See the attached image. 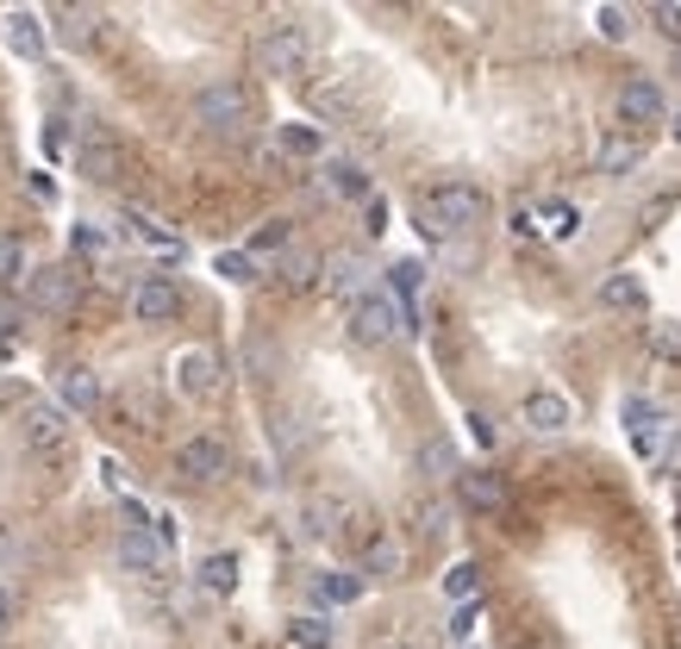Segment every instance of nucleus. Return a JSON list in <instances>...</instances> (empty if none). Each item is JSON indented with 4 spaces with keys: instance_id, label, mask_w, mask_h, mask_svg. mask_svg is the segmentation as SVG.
I'll list each match as a JSON object with an SVG mask.
<instances>
[{
    "instance_id": "1",
    "label": "nucleus",
    "mask_w": 681,
    "mask_h": 649,
    "mask_svg": "<svg viewBox=\"0 0 681 649\" xmlns=\"http://www.w3.org/2000/svg\"><path fill=\"white\" fill-rule=\"evenodd\" d=\"M482 212H487V200H482L475 182H444V188H431V194L413 200V219H419V231H426L431 244H444V238L469 231Z\"/></svg>"
},
{
    "instance_id": "2",
    "label": "nucleus",
    "mask_w": 681,
    "mask_h": 649,
    "mask_svg": "<svg viewBox=\"0 0 681 649\" xmlns=\"http://www.w3.org/2000/svg\"><path fill=\"white\" fill-rule=\"evenodd\" d=\"M407 331V319H400V306L388 300V294H375V287H363L351 300V338L356 344H394Z\"/></svg>"
},
{
    "instance_id": "3",
    "label": "nucleus",
    "mask_w": 681,
    "mask_h": 649,
    "mask_svg": "<svg viewBox=\"0 0 681 649\" xmlns=\"http://www.w3.org/2000/svg\"><path fill=\"white\" fill-rule=\"evenodd\" d=\"M195 119L213 132H238V125H251V95L238 81H207L195 95Z\"/></svg>"
},
{
    "instance_id": "4",
    "label": "nucleus",
    "mask_w": 681,
    "mask_h": 649,
    "mask_svg": "<svg viewBox=\"0 0 681 649\" xmlns=\"http://www.w3.org/2000/svg\"><path fill=\"white\" fill-rule=\"evenodd\" d=\"M256 63H263L270 76L294 81L307 69V32H300V25H270V32L256 38Z\"/></svg>"
},
{
    "instance_id": "5",
    "label": "nucleus",
    "mask_w": 681,
    "mask_h": 649,
    "mask_svg": "<svg viewBox=\"0 0 681 649\" xmlns=\"http://www.w3.org/2000/svg\"><path fill=\"white\" fill-rule=\"evenodd\" d=\"M20 438H25V450H63L69 443V413H63L57 400H25L20 406Z\"/></svg>"
},
{
    "instance_id": "6",
    "label": "nucleus",
    "mask_w": 681,
    "mask_h": 649,
    "mask_svg": "<svg viewBox=\"0 0 681 649\" xmlns=\"http://www.w3.org/2000/svg\"><path fill=\"white\" fill-rule=\"evenodd\" d=\"M132 312L138 324H169L182 312V287L176 275H144V282L132 287Z\"/></svg>"
},
{
    "instance_id": "7",
    "label": "nucleus",
    "mask_w": 681,
    "mask_h": 649,
    "mask_svg": "<svg viewBox=\"0 0 681 649\" xmlns=\"http://www.w3.org/2000/svg\"><path fill=\"white\" fill-rule=\"evenodd\" d=\"M119 562H125L138 581H156V574H163V562H169V550L156 543L151 525H125V537H119Z\"/></svg>"
},
{
    "instance_id": "8",
    "label": "nucleus",
    "mask_w": 681,
    "mask_h": 649,
    "mask_svg": "<svg viewBox=\"0 0 681 649\" xmlns=\"http://www.w3.org/2000/svg\"><path fill=\"white\" fill-rule=\"evenodd\" d=\"M32 306H39V312H69V306H76V268L69 263H51V268H32Z\"/></svg>"
},
{
    "instance_id": "9",
    "label": "nucleus",
    "mask_w": 681,
    "mask_h": 649,
    "mask_svg": "<svg viewBox=\"0 0 681 649\" xmlns=\"http://www.w3.org/2000/svg\"><path fill=\"white\" fill-rule=\"evenodd\" d=\"M226 469H232V450L219 438H188L176 450V475H188V481H219Z\"/></svg>"
},
{
    "instance_id": "10",
    "label": "nucleus",
    "mask_w": 681,
    "mask_h": 649,
    "mask_svg": "<svg viewBox=\"0 0 681 649\" xmlns=\"http://www.w3.org/2000/svg\"><path fill=\"white\" fill-rule=\"evenodd\" d=\"M457 494H463V506H475V513H501L506 481L494 475V469H457Z\"/></svg>"
},
{
    "instance_id": "11",
    "label": "nucleus",
    "mask_w": 681,
    "mask_h": 649,
    "mask_svg": "<svg viewBox=\"0 0 681 649\" xmlns=\"http://www.w3.org/2000/svg\"><path fill=\"white\" fill-rule=\"evenodd\" d=\"M176 382H182V394H188V400H207V394L219 387L213 350H182V356H176Z\"/></svg>"
},
{
    "instance_id": "12",
    "label": "nucleus",
    "mask_w": 681,
    "mask_h": 649,
    "mask_svg": "<svg viewBox=\"0 0 681 649\" xmlns=\"http://www.w3.org/2000/svg\"><path fill=\"white\" fill-rule=\"evenodd\" d=\"M0 32H7V51H13V57H25V63H39V57H44V25H39V13L13 7V13L0 20Z\"/></svg>"
},
{
    "instance_id": "13",
    "label": "nucleus",
    "mask_w": 681,
    "mask_h": 649,
    "mask_svg": "<svg viewBox=\"0 0 681 649\" xmlns=\"http://www.w3.org/2000/svg\"><path fill=\"white\" fill-rule=\"evenodd\" d=\"M619 113L631 119V125H657V119L669 113V100H662L657 81H625V88H619Z\"/></svg>"
},
{
    "instance_id": "14",
    "label": "nucleus",
    "mask_w": 681,
    "mask_h": 649,
    "mask_svg": "<svg viewBox=\"0 0 681 649\" xmlns=\"http://www.w3.org/2000/svg\"><path fill=\"white\" fill-rule=\"evenodd\" d=\"M57 406L63 413H95L100 406V382H95V369H63L57 375Z\"/></svg>"
},
{
    "instance_id": "15",
    "label": "nucleus",
    "mask_w": 681,
    "mask_h": 649,
    "mask_svg": "<svg viewBox=\"0 0 681 649\" xmlns=\"http://www.w3.org/2000/svg\"><path fill=\"white\" fill-rule=\"evenodd\" d=\"M526 425L531 431H545V438H557V431L569 425V400L563 394H550V387L545 394H526Z\"/></svg>"
},
{
    "instance_id": "16",
    "label": "nucleus",
    "mask_w": 681,
    "mask_h": 649,
    "mask_svg": "<svg viewBox=\"0 0 681 649\" xmlns=\"http://www.w3.org/2000/svg\"><path fill=\"white\" fill-rule=\"evenodd\" d=\"M76 163H81V175H88V182H113V169H119L113 138L88 132V138H81V151H76Z\"/></svg>"
},
{
    "instance_id": "17",
    "label": "nucleus",
    "mask_w": 681,
    "mask_h": 649,
    "mask_svg": "<svg viewBox=\"0 0 681 649\" xmlns=\"http://www.w3.org/2000/svg\"><path fill=\"white\" fill-rule=\"evenodd\" d=\"M319 268H326V287L338 294V300H356V294H363V275H370L356 256H326Z\"/></svg>"
},
{
    "instance_id": "18",
    "label": "nucleus",
    "mask_w": 681,
    "mask_h": 649,
    "mask_svg": "<svg viewBox=\"0 0 681 649\" xmlns=\"http://www.w3.org/2000/svg\"><path fill=\"white\" fill-rule=\"evenodd\" d=\"M51 20H57V38L63 44H95V25H100V13L95 7H57V13H51Z\"/></svg>"
},
{
    "instance_id": "19",
    "label": "nucleus",
    "mask_w": 681,
    "mask_h": 649,
    "mask_svg": "<svg viewBox=\"0 0 681 649\" xmlns=\"http://www.w3.org/2000/svg\"><path fill=\"white\" fill-rule=\"evenodd\" d=\"M400 562H407V556H400V543H394L388 531H375L370 543H363V569H370L375 581H394V574H400Z\"/></svg>"
},
{
    "instance_id": "20",
    "label": "nucleus",
    "mask_w": 681,
    "mask_h": 649,
    "mask_svg": "<svg viewBox=\"0 0 681 649\" xmlns=\"http://www.w3.org/2000/svg\"><path fill=\"white\" fill-rule=\"evenodd\" d=\"M644 163V138H625V132H613L601 144V175H625V169H638Z\"/></svg>"
},
{
    "instance_id": "21",
    "label": "nucleus",
    "mask_w": 681,
    "mask_h": 649,
    "mask_svg": "<svg viewBox=\"0 0 681 649\" xmlns=\"http://www.w3.org/2000/svg\"><path fill=\"white\" fill-rule=\"evenodd\" d=\"M32 282V250L25 238H0V287H25Z\"/></svg>"
},
{
    "instance_id": "22",
    "label": "nucleus",
    "mask_w": 681,
    "mask_h": 649,
    "mask_svg": "<svg viewBox=\"0 0 681 649\" xmlns=\"http://www.w3.org/2000/svg\"><path fill=\"white\" fill-rule=\"evenodd\" d=\"M326 182H331V194H344V200H370V175L356 169V163H344V156L326 163Z\"/></svg>"
},
{
    "instance_id": "23",
    "label": "nucleus",
    "mask_w": 681,
    "mask_h": 649,
    "mask_svg": "<svg viewBox=\"0 0 681 649\" xmlns=\"http://www.w3.org/2000/svg\"><path fill=\"white\" fill-rule=\"evenodd\" d=\"M238 587V556H207L200 562V593H232Z\"/></svg>"
},
{
    "instance_id": "24",
    "label": "nucleus",
    "mask_w": 681,
    "mask_h": 649,
    "mask_svg": "<svg viewBox=\"0 0 681 649\" xmlns=\"http://www.w3.org/2000/svg\"><path fill=\"white\" fill-rule=\"evenodd\" d=\"M312 587H319V600H326V606H351L356 593H363V574H319Z\"/></svg>"
},
{
    "instance_id": "25",
    "label": "nucleus",
    "mask_w": 681,
    "mask_h": 649,
    "mask_svg": "<svg viewBox=\"0 0 681 649\" xmlns=\"http://www.w3.org/2000/svg\"><path fill=\"white\" fill-rule=\"evenodd\" d=\"M288 637H294L300 649H331V625L319 618V612H300V618L288 625Z\"/></svg>"
},
{
    "instance_id": "26",
    "label": "nucleus",
    "mask_w": 681,
    "mask_h": 649,
    "mask_svg": "<svg viewBox=\"0 0 681 649\" xmlns=\"http://www.w3.org/2000/svg\"><path fill=\"white\" fill-rule=\"evenodd\" d=\"M601 300H606V306H631V312H644V282H638V275H606Z\"/></svg>"
},
{
    "instance_id": "27",
    "label": "nucleus",
    "mask_w": 681,
    "mask_h": 649,
    "mask_svg": "<svg viewBox=\"0 0 681 649\" xmlns=\"http://www.w3.org/2000/svg\"><path fill=\"white\" fill-rule=\"evenodd\" d=\"M419 469H426L431 481H444V475H457V450H450L444 438H431L426 450H419Z\"/></svg>"
},
{
    "instance_id": "28",
    "label": "nucleus",
    "mask_w": 681,
    "mask_h": 649,
    "mask_svg": "<svg viewBox=\"0 0 681 649\" xmlns=\"http://www.w3.org/2000/svg\"><path fill=\"white\" fill-rule=\"evenodd\" d=\"M444 593L450 600H475V593H482V569H475V562H457V569L444 574Z\"/></svg>"
},
{
    "instance_id": "29",
    "label": "nucleus",
    "mask_w": 681,
    "mask_h": 649,
    "mask_svg": "<svg viewBox=\"0 0 681 649\" xmlns=\"http://www.w3.org/2000/svg\"><path fill=\"white\" fill-rule=\"evenodd\" d=\"M219 275H226V282H256V256L251 250H219Z\"/></svg>"
},
{
    "instance_id": "30",
    "label": "nucleus",
    "mask_w": 681,
    "mask_h": 649,
    "mask_svg": "<svg viewBox=\"0 0 681 649\" xmlns=\"http://www.w3.org/2000/svg\"><path fill=\"white\" fill-rule=\"evenodd\" d=\"M545 219H550V238H575V231H582V212H575V207H569V200H550V207H545Z\"/></svg>"
},
{
    "instance_id": "31",
    "label": "nucleus",
    "mask_w": 681,
    "mask_h": 649,
    "mask_svg": "<svg viewBox=\"0 0 681 649\" xmlns=\"http://www.w3.org/2000/svg\"><path fill=\"white\" fill-rule=\"evenodd\" d=\"M312 275H319V256H300V250H288V256H282V282L307 287Z\"/></svg>"
},
{
    "instance_id": "32",
    "label": "nucleus",
    "mask_w": 681,
    "mask_h": 649,
    "mask_svg": "<svg viewBox=\"0 0 681 649\" xmlns=\"http://www.w3.org/2000/svg\"><path fill=\"white\" fill-rule=\"evenodd\" d=\"M475 618H482V600H463V606H457V618H450V644L469 649V630H475Z\"/></svg>"
},
{
    "instance_id": "33",
    "label": "nucleus",
    "mask_w": 681,
    "mask_h": 649,
    "mask_svg": "<svg viewBox=\"0 0 681 649\" xmlns=\"http://www.w3.org/2000/svg\"><path fill=\"white\" fill-rule=\"evenodd\" d=\"M282 151L312 156V151H319V132H312V125H282Z\"/></svg>"
},
{
    "instance_id": "34",
    "label": "nucleus",
    "mask_w": 681,
    "mask_h": 649,
    "mask_svg": "<svg viewBox=\"0 0 681 649\" xmlns=\"http://www.w3.org/2000/svg\"><path fill=\"white\" fill-rule=\"evenodd\" d=\"M288 244V219H270V226L251 238V256H263V250H282Z\"/></svg>"
},
{
    "instance_id": "35",
    "label": "nucleus",
    "mask_w": 681,
    "mask_h": 649,
    "mask_svg": "<svg viewBox=\"0 0 681 649\" xmlns=\"http://www.w3.org/2000/svg\"><path fill=\"white\" fill-rule=\"evenodd\" d=\"M388 275H394V294H407V300L419 294V282H426V268H419V263H394Z\"/></svg>"
},
{
    "instance_id": "36",
    "label": "nucleus",
    "mask_w": 681,
    "mask_h": 649,
    "mask_svg": "<svg viewBox=\"0 0 681 649\" xmlns=\"http://www.w3.org/2000/svg\"><path fill=\"white\" fill-rule=\"evenodd\" d=\"M76 250H81V256H107V250H113V238H107V231H95V226H76Z\"/></svg>"
},
{
    "instance_id": "37",
    "label": "nucleus",
    "mask_w": 681,
    "mask_h": 649,
    "mask_svg": "<svg viewBox=\"0 0 681 649\" xmlns=\"http://www.w3.org/2000/svg\"><path fill=\"white\" fill-rule=\"evenodd\" d=\"M601 32L606 38H625V32H631V13H625V7H601Z\"/></svg>"
},
{
    "instance_id": "38",
    "label": "nucleus",
    "mask_w": 681,
    "mask_h": 649,
    "mask_svg": "<svg viewBox=\"0 0 681 649\" xmlns=\"http://www.w3.org/2000/svg\"><path fill=\"white\" fill-rule=\"evenodd\" d=\"M650 344H657V356H681V324H657Z\"/></svg>"
},
{
    "instance_id": "39",
    "label": "nucleus",
    "mask_w": 681,
    "mask_h": 649,
    "mask_svg": "<svg viewBox=\"0 0 681 649\" xmlns=\"http://www.w3.org/2000/svg\"><path fill=\"white\" fill-rule=\"evenodd\" d=\"M650 20H657L662 32H681V7H650Z\"/></svg>"
},
{
    "instance_id": "40",
    "label": "nucleus",
    "mask_w": 681,
    "mask_h": 649,
    "mask_svg": "<svg viewBox=\"0 0 681 649\" xmlns=\"http://www.w3.org/2000/svg\"><path fill=\"white\" fill-rule=\"evenodd\" d=\"M363 207H370V231H388V207H382L375 194H370V200H363Z\"/></svg>"
},
{
    "instance_id": "41",
    "label": "nucleus",
    "mask_w": 681,
    "mask_h": 649,
    "mask_svg": "<svg viewBox=\"0 0 681 649\" xmlns=\"http://www.w3.org/2000/svg\"><path fill=\"white\" fill-rule=\"evenodd\" d=\"M469 431H475V443H494V425H487L482 413H469Z\"/></svg>"
},
{
    "instance_id": "42",
    "label": "nucleus",
    "mask_w": 681,
    "mask_h": 649,
    "mask_svg": "<svg viewBox=\"0 0 681 649\" xmlns=\"http://www.w3.org/2000/svg\"><path fill=\"white\" fill-rule=\"evenodd\" d=\"M675 144H681V113H675Z\"/></svg>"
},
{
    "instance_id": "43",
    "label": "nucleus",
    "mask_w": 681,
    "mask_h": 649,
    "mask_svg": "<svg viewBox=\"0 0 681 649\" xmlns=\"http://www.w3.org/2000/svg\"><path fill=\"white\" fill-rule=\"evenodd\" d=\"M7 331H13V324H7V319H0V338H7Z\"/></svg>"
},
{
    "instance_id": "44",
    "label": "nucleus",
    "mask_w": 681,
    "mask_h": 649,
    "mask_svg": "<svg viewBox=\"0 0 681 649\" xmlns=\"http://www.w3.org/2000/svg\"><path fill=\"white\" fill-rule=\"evenodd\" d=\"M675 63H681V51H675Z\"/></svg>"
}]
</instances>
